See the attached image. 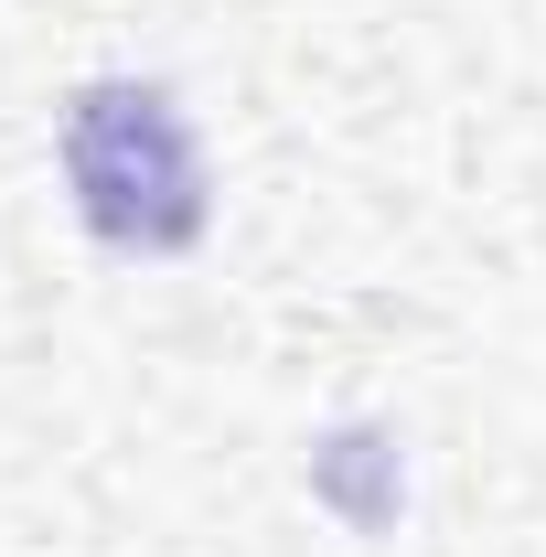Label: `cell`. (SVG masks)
<instances>
[{
  "label": "cell",
  "instance_id": "1",
  "mask_svg": "<svg viewBox=\"0 0 546 557\" xmlns=\"http://www.w3.org/2000/svg\"><path fill=\"white\" fill-rule=\"evenodd\" d=\"M65 183L75 214L97 247L119 258H183L204 236V150H194V119L139 86V75H108L65 108Z\"/></svg>",
  "mask_w": 546,
  "mask_h": 557
}]
</instances>
